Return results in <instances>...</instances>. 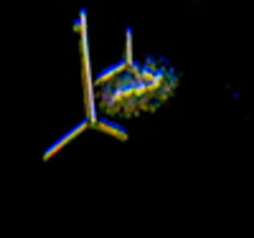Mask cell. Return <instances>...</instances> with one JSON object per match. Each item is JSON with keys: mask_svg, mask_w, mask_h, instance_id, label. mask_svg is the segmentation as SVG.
<instances>
[{"mask_svg": "<svg viewBox=\"0 0 254 238\" xmlns=\"http://www.w3.org/2000/svg\"><path fill=\"white\" fill-rule=\"evenodd\" d=\"M84 127H87V122H81L79 127H74V129H71V132H69V135H64V137H61V140H59L56 144H51V149H46V157H51V152H56V149H59L61 144H66L69 140H74V137H76V135L81 132V129H84Z\"/></svg>", "mask_w": 254, "mask_h": 238, "instance_id": "obj_1", "label": "cell"}, {"mask_svg": "<svg viewBox=\"0 0 254 238\" xmlns=\"http://www.w3.org/2000/svg\"><path fill=\"white\" fill-rule=\"evenodd\" d=\"M102 127H104V129H107V132H112V135H117L120 140H125V137H127V135L122 132V129H117L115 124H107V122H102Z\"/></svg>", "mask_w": 254, "mask_h": 238, "instance_id": "obj_2", "label": "cell"}]
</instances>
